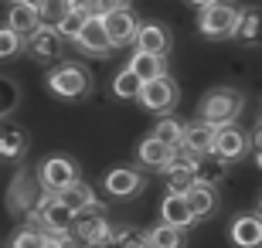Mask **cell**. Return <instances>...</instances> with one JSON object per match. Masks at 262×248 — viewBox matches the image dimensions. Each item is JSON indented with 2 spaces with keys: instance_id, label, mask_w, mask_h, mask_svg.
Returning a JSON list of instances; mask_svg holds the SVG:
<instances>
[{
  "instance_id": "obj_1",
  "label": "cell",
  "mask_w": 262,
  "mask_h": 248,
  "mask_svg": "<svg viewBox=\"0 0 262 248\" xmlns=\"http://www.w3.org/2000/svg\"><path fill=\"white\" fill-rule=\"evenodd\" d=\"M242 109H245L242 92L222 85V88H211V92L201 99L198 116H201V123H208L211 129H222V126H235V119L242 116Z\"/></svg>"
},
{
  "instance_id": "obj_2",
  "label": "cell",
  "mask_w": 262,
  "mask_h": 248,
  "mask_svg": "<svg viewBox=\"0 0 262 248\" xmlns=\"http://www.w3.org/2000/svg\"><path fill=\"white\" fill-rule=\"evenodd\" d=\"M198 7V31L211 41H225L235 34V24H238V14L242 7L235 4H214V0H204V4H191Z\"/></svg>"
},
{
  "instance_id": "obj_3",
  "label": "cell",
  "mask_w": 262,
  "mask_h": 248,
  "mask_svg": "<svg viewBox=\"0 0 262 248\" xmlns=\"http://www.w3.org/2000/svg\"><path fill=\"white\" fill-rule=\"evenodd\" d=\"M48 92L58 99H82L92 92V75H89L85 65H78V61H61L48 72Z\"/></svg>"
},
{
  "instance_id": "obj_4",
  "label": "cell",
  "mask_w": 262,
  "mask_h": 248,
  "mask_svg": "<svg viewBox=\"0 0 262 248\" xmlns=\"http://www.w3.org/2000/svg\"><path fill=\"white\" fill-rule=\"evenodd\" d=\"M38 184L45 194H61L68 191L72 184H78V163L72 160V156H61V153H51V156H45L38 167Z\"/></svg>"
},
{
  "instance_id": "obj_5",
  "label": "cell",
  "mask_w": 262,
  "mask_h": 248,
  "mask_svg": "<svg viewBox=\"0 0 262 248\" xmlns=\"http://www.w3.org/2000/svg\"><path fill=\"white\" fill-rule=\"evenodd\" d=\"M133 48L140 55H157V58H167L170 48H174V34L167 31V24L160 20H143L140 28H136V41Z\"/></svg>"
},
{
  "instance_id": "obj_6",
  "label": "cell",
  "mask_w": 262,
  "mask_h": 248,
  "mask_svg": "<svg viewBox=\"0 0 262 248\" xmlns=\"http://www.w3.org/2000/svg\"><path fill=\"white\" fill-rule=\"evenodd\" d=\"M177 82L170 75H160L154 78V82H146L143 88H140V99L136 102L143 105V109H150V112H170L177 105Z\"/></svg>"
},
{
  "instance_id": "obj_7",
  "label": "cell",
  "mask_w": 262,
  "mask_h": 248,
  "mask_svg": "<svg viewBox=\"0 0 262 248\" xmlns=\"http://www.w3.org/2000/svg\"><path fill=\"white\" fill-rule=\"evenodd\" d=\"M245 153H249V136H245V129H238V126H222V129H214L211 156L218 163H235V160H242Z\"/></svg>"
},
{
  "instance_id": "obj_8",
  "label": "cell",
  "mask_w": 262,
  "mask_h": 248,
  "mask_svg": "<svg viewBox=\"0 0 262 248\" xmlns=\"http://www.w3.org/2000/svg\"><path fill=\"white\" fill-rule=\"evenodd\" d=\"M38 187H41L38 177H31L28 170H20L17 177L10 181V191H7V204H10V211L28 218L31 211H34V204H38V197L45 194V191H38Z\"/></svg>"
},
{
  "instance_id": "obj_9",
  "label": "cell",
  "mask_w": 262,
  "mask_h": 248,
  "mask_svg": "<svg viewBox=\"0 0 262 248\" xmlns=\"http://www.w3.org/2000/svg\"><path fill=\"white\" fill-rule=\"evenodd\" d=\"M102 24H106V34H109V44L113 48H129L136 41V28H140V20H136V14L126 7L113 10V14H106L102 17Z\"/></svg>"
},
{
  "instance_id": "obj_10",
  "label": "cell",
  "mask_w": 262,
  "mask_h": 248,
  "mask_svg": "<svg viewBox=\"0 0 262 248\" xmlns=\"http://www.w3.org/2000/svg\"><path fill=\"white\" fill-rule=\"evenodd\" d=\"M24 51H28L31 61H38V65H51V61H61V41L55 31L48 28H38L34 34L24 38Z\"/></svg>"
},
{
  "instance_id": "obj_11",
  "label": "cell",
  "mask_w": 262,
  "mask_h": 248,
  "mask_svg": "<svg viewBox=\"0 0 262 248\" xmlns=\"http://www.w3.org/2000/svg\"><path fill=\"white\" fill-rule=\"evenodd\" d=\"M78 51H85V55L92 58H106L109 51H113V44H109V34H106V24H102V17H89L85 28H82V34L75 38Z\"/></svg>"
},
{
  "instance_id": "obj_12",
  "label": "cell",
  "mask_w": 262,
  "mask_h": 248,
  "mask_svg": "<svg viewBox=\"0 0 262 248\" xmlns=\"http://www.w3.org/2000/svg\"><path fill=\"white\" fill-rule=\"evenodd\" d=\"M102 187H106L109 197L126 200V197H133V194L143 187V177H140V170H133V167H116V170H109V173H106Z\"/></svg>"
},
{
  "instance_id": "obj_13",
  "label": "cell",
  "mask_w": 262,
  "mask_h": 248,
  "mask_svg": "<svg viewBox=\"0 0 262 248\" xmlns=\"http://www.w3.org/2000/svg\"><path fill=\"white\" fill-rule=\"evenodd\" d=\"M228 235H232L235 248H262V218L259 214H238Z\"/></svg>"
},
{
  "instance_id": "obj_14",
  "label": "cell",
  "mask_w": 262,
  "mask_h": 248,
  "mask_svg": "<svg viewBox=\"0 0 262 248\" xmlns=\"http://www.w3.org/2000/svg\"><path fill=\"white\" fill-rule=\"evenodd\" d=\"M211 146H214V129L201 119H191L184 123V140H181V150L194 153V156H211Z\"/></svg>"
},
{
  "instance_id": "obj_15",
  "label": "cell",
  "mask_w": 262,
  "mask_h": 248,
  "mask_svg": "<svg viewBox=\"0 0 262 248\" xmlns=\"http://www.w3.org/2000/svg\"><path fill=\"white\" fill-rule=\"evenodd\" d=\"M187 208H191V214H194V221L201 218H211L214 208H218V191H214L211 181H194V187L184 194Z\"/></svg>"
},
{
  "instance_id": "obj_16",
  "label": "cell",
  "mask_w": 262,
  "mask_h": 248,
  "mask_svg": "<svg viewBox=\"0 0 262 248\" xmlns=\"http://www.w3.org/2000/svg\"><path fill=\"white\" fill-rule=\"evenodd\" d=\"M232 38L238 44H245V48H262V7H249L238 14Z\"/></svg>"
},
{
  "instance_id": "obj_17",
  "label": "cell",
  "mask_w": 262,
  "mask_h": 248,
  "mask_svg": "<svg viewBox=\"0 0 262 248\" xmlns=\"http://www.w3.org/2000/svg\"><path fill=\"white\" fill-rule=\"evenodd\" d=\"M55 197H58L61 204H65V208L72 211V214H85V211H99V208H102V204L96 200V191H92L89 184H82V181L72 184L68 191L55 194Z\"/></svg>"
},
{
  "instance_id": "obj_18",
  "label": "cell",
  "mask_w": 262,
  "mask_h": 248,
  "mask_svg": "<svg viewBox=\"0 0 262 248\" xmlns=\"http://www.w3.org/2000/svg\"><path fill=\"white\" fill-rule=\"evenodd\" d=\"M7 28L20 38H28L38 31V7L28 4V0H17V4H10L7 7Z\"/></svg>"
},
{
  "instance_id": "obj_19",
  "label": "cell",
  "mask_w": 262,
  "mask_h": 248,
  "mask_svg": "<svg viewBox=\"0 0 262 248\" xmlns=\"http://www.w3.org/2000/svg\"><path fill=\"white\" fill-rule=\"evenodd\" d=\"M160 224H170V228L184 231L194 224V214L187 208L184 197H174V194H164V204H160Z\"/></svg>"
},
{
  "instance_id": "obj_20",
  "label": "cell",
  "mask_w": 262,
  "mask_h": 248,
  "mask_svg": "<svg viewBox=\"0 0 262 248\" xmlns=\"http://www.w3.org/2000/svg\"><path fill=\"white\" fill-rule=\"evenodd\" d=\"M170 156H174V150L164 146V143H157L154 136L140 140V146H136V160H140V167H146V170H167Z\"/></svg>"
},
{
  "instance_id": "obj_21",
  "label": "cell",
  "mask_w": 262,
  "mask_h": 248,
  "mask_svg": "<svg viewBox=\"0 0 262 248\" xmlns=\"http://www.w3.org/2000/svg\"><path fill=\"white\" fill-rule=\"evenodd\" d=\"M28 153V133L20 126H0V160H24Z\"/></svg>"
},
{
  "instance_id": "obj_22",
  "label": "cell",
  "mask_w": 262,
  "mask_h": 248,
  "mask_svg": "<svg viewBox=\"0 0 262 248\" xmlns=\"http://www.w3.org/2000/svg\"><path fill=\"white\" fill-rule=\"evenodd\" d=\"M126 68L143 82V85H146V82H154V78H160V75H167V61H164V58L140 55V51H133V58L126 61Z\"/></svg>"
},
{
  "instance_id": "obj_23",
  "label": "cell",
  "mask_w": 262,
  "mask_h": 248,
  "mask_svg": "<svg viewBox=\"0 0 262 248\" xmlns=\"http://www.w3.org/2000/svg\"><path fill=\"white\" fill-rule=\"evenodd\" d=\"M157 140V143L170 146V150H181V140H184V123L181 119H170V116H164V119H157L154 133H150Z\"/></svg>"
},
{
  "instance_id": "obj_24",
  "label": "cell",
  "mask_w": 262,
  "mask_h": 248,
  "mask_svg": "<svg viewBox=\"0 0 262 248\" xmlns=\"http://www.w3.org/2000/svg\"><path fill=\"white\" fill-rule=\"evenodd\" d=\"M146 248H184V231L170 228V224H154L143 235Z\"/></svg>"
},
{
  "instance_id": "obj_25",
  "label": "cell",
  "mask_w": 262,
  "mask_h": 248,
  "mask_svg": "<svg viewBox=\"0 0 262 248\" xmlns=\"http://www.w3.org/2000/svg\"><path fill=\"white\" fill-rule=\"evenodd\" d=\"M140 88H143V82L129 72V68H119L116 75H113V96L123 99V102H133V99H140Z\"/></svg>"
},
{
  "instance_id": "obj_26",
  "label": "cell",
  "mask_w": 262,
  "mask_h": 248,
  "mask_svg": "<svg viewBox=\"0 0 262 248\" xmlns=\"http://www.w3.org/2000/svg\"><path fill=\"white\" fill-rule=\"evenodd\" d=\"M34 7H38V28H48V31H55L61 24V17L68 14L65 4H55V0H41Z\"/></svg>"
},
{
  "instance_id": "obj_27",
  "label": "cell",
  "mask_w": 262,
  "mask_h": 248,
  "mask_svg": "<svg viewBox=\"0 0 262 248\" xmlns=\"http://www.w3.org/2000/svg\"><path fill=\"white\" fill-rule=\"evenodd\" d=\"M85 14H78V10H68L65 17H61V24L55 28V34H58V41L65 44V41H75L78 34H82V28H85Z\"/></svg>"
},
{
  "instance_id": "obj_28",
  "label": "cell",
  "mask_w": 262,
  "mask_h": 248,
  "mask_svg": "<svg viewBox=\"0 0 262 248\" xmlns=\"http://www.w3.org/2000/svg\"><path fill=\"white\" fill-rule=\"evenodd\" d=\"M17 105H20V88H17V82L0 75V119H7Z\"/></svg>"
},
{
  "instance_id": "obj_29",
  "label": "cell",
  "mask_w": 262,
  "mask_h": 248,
  "mask_svg": "<svg viewBox=\"0 0 262 248\" xmlns=\"http://www.w3.org/2000/svg\"><path fill=\"white\" fill-rule=\"evenodd\" d=\"M167 173V194H174V197H184L191 187H194V173H187V170H164Z\"/></svg>"
},
{
  "instance_id": "obj_30",
  "label": "cell",
  "mask_w": 262,
  "mask_h": 248,
  "mask_svg": "<svg viewBox=\"0 0 262 248\" xmlns=\"http://www.w3.org/2000/svg\"><path fill=\"white\" fill-rule=\"evenodd\" d=\"M20 51H24V38L14 34L7 24H0V61H7V58L20 55Z\"/></svg>"
},
{
  "instance_id": "obj_31",
  "label": "cell",
  "mask_w": 262,
  "mask_h": 248,
  "mask_svg": "<svg viewBox=\"0 0 262 248\" xmlns=\"http://www.w3.org/2000/svg\"><path fill=\"white\" fill-rule=\"evenodd\" d=\"M48 238H45V231L38 228H20L14 238H10V248H45Z\"/></svg>"
},
{
  "instance_id": "obj_32",
  "label": "cell",
  "mask_w": 262,
  "mask_h": 248,
  "mask_svg": "<svg viewBox=\"0 0 262 248\" xmlns=\"http://www.w3.org/2000/svg\"><path fill=\"white\" fill-rule=\"evenodd\" d=\"M255 167H259V170H262V146H259V150H255Z\"/></svg>"
},
{
  "instance_id": "obj_33",
  "label": "cell",
  "mask_w": 262,
  "mask_h": 248,
  "mask_svg": "<svg viewBox=\"0 0 262 248\" xmlns=\"http://www.w3.org/2000/svg\"><path fill=\"white\" fill-rule=\"evenodd\" d=\"M259 218H262V194H259Z\"/></svg>"
}]
</instances>
